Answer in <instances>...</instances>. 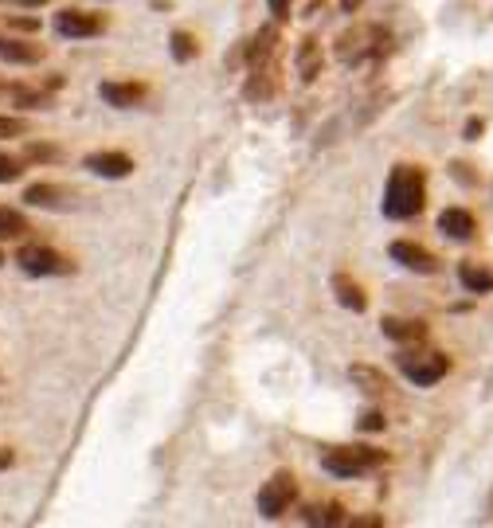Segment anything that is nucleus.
I'll return each mask as SVG.
<instances>
[{
	"label": "nucleus",
	"mask_w": 493,
	"mask_h": 528,
	"mask_svg": "<svg viewBox=\"0 0 493 528\" xmlns=\"http://www.w3.org/2000/svg\"><path fill=\"white\" fill-rule=\"evenodd\" d=\"M427 196V180H423V169L415 165H396L392 176H388V188H384V216L388 220H411L423 212V200Z\"/></svg>",
	"instance_id": "nucleus-1"
},
{
	"label": "nucleus",
	"mask_w": 493,
	"mask_h": 528,
	"mask_svg": "<svg viewBox=\"0 0 493 528\" xmlns=\"http://www.w3.org/2000/svg\"><path fill=\"white\" fill-rule=\"evenodd\" d=\"M384 462H388V454L376 450V446H329L321 454V466L333 478H360V474L380 470Z\"/></svg>",
	"instance_id": "nucleus-2"
},
{
	"label": "nucleus",
	"mask_w": 493,
	"mask_h": 528,
	"mask_svg": "<svg viewBox=\"0 0 493 528\" xmlns=\"http://www.w3.org/2000/svg\"><path fill=\"white\" fill-rule=\"evenodd\" d=\"M388 51V32L380 24H360L353 32H345L337 40V59L345 67H357V63H368V59H380Z\"/></svg>",
	"instance_id": "nucleus-3"
},
{
	"label": "nucleus",
	"mask_w": 493,
	"mask_h": 528,
	"mask_svg": "<svg viewBox=\"0 0 493 528\" xmlns=\"http://www.w3.org/2000/svg\"><path fill=\"white\" fill-rule=\"evenodd\" d=\"M16 263H20V270H24L28 278H55V274H75V263H71L67 255H59L55 247H44V243H28V247H20Z\"/></svg>",
	"instance_id": "nucleus-4"
},
{
	"label": "nucleus",
	"mask_w": 493,
	"mask_h": 528,
	"mask_svg": "<svg viewBox=\"0 0 493 528\" xmlns=\"http://www.w3.org/2000/svg\"><path fill=\"white\" fill-rule=\"evenodd\" d=\"M396 364H400V372H404L415 388H435V384L450 372V360L443 356V352H423V356L400 352Z\"/></svg>",
	"instance_id": "nucleus-5"
},
{
	"label": "nucleus",
	"mask_w": 493,
	"mask_h": 528,
	"mask_svg": "<svg viewBox=\"0 0 493 528\" xmlns=\"http://www.w3.org/2000/svg\"><path fill=\"white\" fill-rule=\"evenodd\" d=\"M294 497H298V478L290 474V470H278L270 482H263L259 489V513L274 521V517H282L290 505H294Z\"/></svg>",
	"instance_id": "nucleus-6"
},
{
	"label": "nucleus",
	"mask_w": 493,
	"mask_h": 528,
	"mask_svg": "<svg viewBox=\"0 0 493 528\" xmlns=\"http://www.w3.org/2000/svg\"><path fill=\"white\" fill-rule=\"evenodd\" d=\"M51 24H55V32L63 40H90V36H102L106 32V16L83 12V8H59Z\"/></svg>",
	"instance_id": "nucleus-7"
},
{
	"label": "nucleus",
	"mask_w": 493,
	"mask_h": 528,
	"mask_svg": "<svg viewBox=\"0 0 493 528\" xmlns=\"http://www.w3.org/2000/svg\"><path fill=\"white\" fill-rule=\"evenodd\" d=\"M24 200H28V208H44V212H67V208H75L71 188L51 184V180H36V184H28V188H24Z\"/></svg>",
	"instance_id": "nucleus-8"
},
{
	"label": "nucleus",
	"mask_w": 493,
	"mask_h": 528,
	"mask_svg": "<svg viewBox=\"0 0 493 528\" xmlns=\"http://www.w3.org/2000/svg\"><path fill=\"white\" fill-rule=\"evenodd\" d=\"M83 165L94 176H102V180H126V176L134 173V157L118 153V149H98V153H90Z\"/></svg>",
	"instance_id": "nucleus-9"
},
{
	"label": "nucleus",
	"mask_w": 493,
	"mask_h": 528,
	"mask_svg": "<svg viewBox=\"0 0 493 528\" xmlns=\"http://www.w3.org/2000/svg\"><path fill=\"white\" fill-rule=\"evenodd\" d=\"M44 59H47L44 44H32L28 36H0V63L36 67V63H44Z\"/></svg>",
	"instance_id": "nucleus-10"
},
{
	"label": "nucleus",
	"mask_w": 493,
	"mask_h": 528,
	"mask_svg": "<svg viewBox=\"0 0 493 528\" xmlns=\"http://www.w3.org/2000/svg\"><path fill=\"white\" fill-rule=\"evenodd\" d=\"M392 259L404 266V270H411V274H435V270H439V259H435L427 247L407 243V239L392 243Z\"/></svg>",
	"instance_id": "nucleus-11"
},
{
	"label": "nucleus",
	"mask_w": 493,
	"mask_h": 528,
	"mask_svg": "<svg viewBox=\"0 0 493 528\" xmlns=\"http://www.w3.org/2000/svg\"><path fill=\"white\" fill-rule=\"evenodd\" d=\"M98 94H102V102L114 106V110H134V106H141V102L149 98V87H145V83H102Z\"/></svg>",
	"instance_id": "nucleus-12"
},
{
	"label": "nucleus",
	"mask_w": 493,
	"mask_h": 528,
	"mask_svg": "<svg viewBox=\"0 0 493 528\" xmlns=\"http://www.w3.org/2000/svg\"><path fill=\"white\" fill-rule=\"evenodd\" d=\"M380 329H384V337H388V341H396V345H419V341H427V329H423V321L384 317V321H380Z\"/></svg>",
	"instance_id": "nucleus-13"
},
{
	"label": "nucleus",
	"mask_w": 493,
	"mask_h": 528,
	"mask_svg": "<svg viewBox=\"0 0 493 528\" xmlns=\"http://www.w3.org/2000/svg\"><path fill=\"white\" fill-rule=\"evenodd\" d=\"M439 231L450 235V239H458V243H466V239L474 235V216H470L466 208H447V212L439 216Z\"/></svg>",
	"instance_id": "nucleus-14"
},
{
	"label": "nucleus",
	"mask_w": 493,
	"mask_h": 528,
	"mask_svg": "<svg viewBox=\"0 0 493 528\" xmlns=\"http://www.w3.org/2000/svg\"><path fill=\"white\" fill-rule=\"evenodd\" d=\"M274 47H278V28L274 24H267L251 44H247V63L251 67H263V63H270L274 59Z\"/></svg>",
	"instance_id": "nucleus-15"
},
{
	"label": "nucleus",
	"mask_w": 493,
	"mask_h": 528,
	"mask_svg": "<svg viewBox=\"0 0 493 528\" xmlns=\"http://www.w3.org/2000/svg\"><path fill=\"white\" fill-rule=\"evenodd\" d=\"M458 282H462L470 294H490L493 290V270H486V266H474V263H462L458 266Z\"/></svg>",
	"instance_id": "nucleus-16"
},
{
	"label": "nucleus",
	"mask_w": 493,
	"mask_h": 528,
	"mask_svg": "<svg viewBox=\"0 0 493 528\" xmlns=\"http://www.w3.org/2000/svg\"><path fill=\"white\" fill-rule=\"evenodd\" d=\"M333 290H337V302H341L345 309H357V313H364L368 298H364V290H360L349 274H337V278H333Z\"/></svg>",
	"instance_id": "nucleus-17"
},
{
	"label": "nucleus",
	"mask_w": 493,
	"mask_h": 528,
	"mask_svg": "<svg viewBox=\"0 0 493 528\" xmlns=\"http://www.w3.org/2000/svg\"><path fill=\"white\" fill-rule=\"evenodd\" d=\"M24 231H32V227H28V216L16 212V208H8V204H0V243L20 239Z\"/></svg>",
	"instance_id": "nucleus-18"
},
{
	"label": "nucleus",
	"mask_w": 493,
	"mask_h": 528,
	"mask_svg": "<svg viewBox=\"0 0 493 528\" xmlns=\"http://www.w3.org/2000/svg\"><path fill=\"white\" fill-rule=\"evenodd\" d=\"M302 521H306V525H345V521H349V517H345V509H341V505H337V501H329V505H310V509H306V513H302Z\"/></svg>",
	"instance_id": "nucleus-19"
},
{
	"label": "nucleus",
	"mask_w": 493,
	"mask_h": 528,
	"mask_svg": "<svg viewBox=\"0 0 493 528\" xmlns=\"http://www.w3.org/2000/svg\"><path fill=\"white\" fill-rule=\"evenodd\" d=\"M12 106L16 110H47L51 106V94L32 87H12Z\"/></svg>",
	"instance_id": "nucleus-20"
},
{
	"label": "nucleus",
	"mask_w": 493,
	"mask_h": 528,
	"mask_svg": "<svg viewBox=\"0 0 493 528\" xmlns=\"http://www.w3.org/2000/svg\"><path fill=\"white\" fill-rule=\"evenodd\" d=\"M349 376H353V384H360L368 396H376V392H384L388 384H384V376L376 372V368H364V364H353L349 368Z\"/></svg>",
	"instance_id": "nucleus-21"
},
{
	"label": "nucleus",
	"mask_w": 493,
	"mask_h": 528,
	"mask_svg": "<svg viewBox=\"0 0 493 528\" xmlns=\"http://www.w3.org/2000/svg\"><path fill=\"white\" fill-rule=\"evenodd\" d=\"M169 51H173L177 63H192V59L200 55V44H196L188 32H173V36H169Z\"/></svg>",
	"instance_id": "nucleus-22"
},
{
	"label": "nucleus",
	"mask_w": 493,
	"mask_h": 528,
	"mask_svg": "<svg viewBox=\"0 0 493 528\" xmlns=\"http://www.w3.org/2000/svg\"><path fill=\"white\" fill-rule=\"evenodd\" d=\"M24 157L36 161V165H55V161H63V149L59 145H44V141H28L24 145Z\"/></svg>",
	"instance_id": "nucleus-23"
},
{
	"label": "nucleus",
	"mask_w": 493,
	"mask_h": 528,
	"mask_svg": "<svg viewBox=\"0 0 493 528\" xmlns=\"http://www.w3.org/2000/svg\"><path fill=\"white\" fill-rule=\"evenodd\" d=\"M8 137H28V122L12 118V114H0V141H8Z\"/></svg>",
	"instance_id": "nucleus-24"
},
{
	"label": "nucleus",
	"mask_w": 493,
	"mask_h": 528,
	"mask_svg": "<svg viewBox=\"0 0 493 528\" xmlns=\"http://www.w3.org/2000/svg\"><path fill=\"white\" fill-rule=\"evenodd\" d=\"M20 161L12 157V153H0V184H12V180H20Z\"/></svg>",
	"instance_id": "nucleus-25"
},
{
	"label": "nucleus",
	"mask_w": 493,
	"mask_h": 528,
	"mask_svg": "<svg viewBox=\"0 0 493 528\" xmlns=\"http://www.w3.org/2000/svg\"><path fill=\"white\" fill-rule=\"evenodd\" d=\"M317 75V47L306 44L302 47V79H314Z\"/></svg>",
	"instance_id": "nucleus-26"
},
{
	"label": "nucleus",
	"mask_w": 493,
	"mask_h": 528,
	"mask_svg": "<svg viewBox=\"0 0 493 528\" xmlns=\"http://www.w3.org/2000/svg\"><path fill=\"white\" fill-rule=\"evenodd\" d=\"M16 32H24V36H32V32H40V16H12L8 20Z\"/></svg>",
	"instance_id": "nucleus-27"
},
{
	"label": "nucleus",
	"mask_w": 493,
	"mask_h": 528,
	"mask_svg": "<svg viewBox=\"0 0 493 528\" xmlns=\"http://www.w3.org/2000/svg\"><path fill=\"white\" fill-rule=\"evenodd\" d=\"M360 431H384V415H380V411H368V415L360 419Z\"/></svg>",
	"instance_id": "nucleus-28"
},
{
	"label": "nucleus",
	"mask_w": 493,
	"mask_h": 528,
	"mask_svg": "<svg viewBox=\"0 0 493 528\" xmlns=\"http://www.w3.org/2000/svg\"><path fill=\"white\" fill-rule=\"evenodd\" d=\"M290 4H294V0H270V12H274V20H278V24L290 16Z\"/></svg>",
	"instance_id": "nucleus-29"
},
{
	"label": "nucleus",
	"mask_w": 493,
	"mask_h": 528,
	"mask_svg": "<svg viewBox=\"0 0 493 528\" xmlns=\"http://www.w3.org/2000/svg\"><path fill=\"white\" fill-rule=\"evenodd\" d=\"M482 130H486V126H482V118H470V122H466V141H478Z\"/></svg>",
	"instance_id": "nucleus-30"
},
{
	"label": "nucleus",
	"mask_w": 493,
	"mask_h": 528,
	"mask_svg": "<svg viewBox=\"0 0 493 528\" xmlns=\"http://www.w3.org/2000/svg\"><path fill=\"white\" fill-rule=\"evenodd\" d=\"M345 525H353V528H380L384 521H380V517H357V521H345Z\"/></svg>",
	"instance_id": "nucleus-31"
},
{
	"label": "nucleus",
	"mask_w": 493,
	"mask_h": 528,
	"mask_svg": "<svg viewBox=\"0 0 493 528\" xmlns=\"http://www.w3.org/2000/svg\"><path fill=\"white\" fill-rule=\"evenodd\" d=\"M12 462H16V454H12V450H8V446H0V470H8V466H12Z\"/></svg>",
	"instance_id": "nucleus-32"
},
{
	"label": "nucleus",
	"mask_w": 493,
	"mask_h": 528,
	"mask_svg": "<svg viewBox=\"0 0 493 528\" xmlns=\"http://www.w3.org/2000/svg\"><path fill=\"white\" fill-rule=\"evenodd\" d=\"M12 4H16V8H28V12H32V8H44V4H51V0H12Z\"/></svg>",
	"instance_id": "nucleus-33"
},
{
	"label": "nucleus",
	"mask_w": 493,
	"mask_h": 528,
	"mask_svg": "<svg viewBox=\"0 0 493 528\" xmlns=\"http://www.w3.org/2000/svg\"><path fill=\"white\" fill-rule=\"evenodd\" d=\"M341 8H345V12H357L360 0H341Z\"/></svg>",
	"instance_id": "nucleus-34"
},
{
	"label": "nucleus",
	"mask_w": 493,
	"mask_h": 528,
	"mask_svg": "<svg viewBox=\"0 0 493 528\" xmlns=\"http://www.w3.org/2000/svg\"><path fill=\"white\" fill-rule=\"evenodd\" d=\"M0 266H4V255H0Z\"/></svg>",
	"instance_id": "nucleus-35"
}]
</instances>
